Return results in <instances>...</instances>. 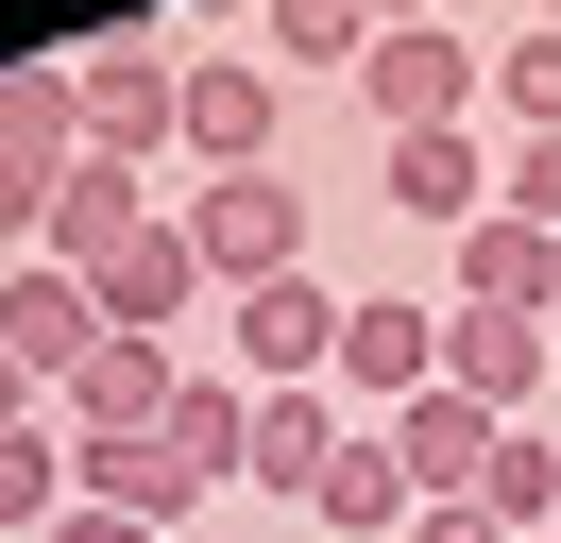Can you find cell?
I'll return each mask as SVG.
<instances>
[{
  "instance_id": "obj_15",
  "label": "cell",
  "mask_w": 561,
  "mask_h": 543,
  "mask_svg": "<svg viewBox=\"0 0 561 543\" xmlns=\"http://www.w3.org/2000/svg\"><path fill=\"white\" fill-rule=\"evenodd\" d=\"M375 187L391 204H409V221H493V153H477V136H375Z\"/></svg>"
},
{
  "instance_id": "obj_24",
  "label": "cell",
  "mask_w": 561,
  "mask_h": 543,
  "mask_svg": "<svg viewBox=\"0 0 561 543\" xmlns=\"http://www.w3.org/2000/svg\"><path fill=\"white\" fill-rule=\"evenodd\" d=\"M409 543H511V527H493V509L459 493V509H409Z\"/></svg>"
},
{
  "instance_id": "obj_12",
  "label": "cell",
  "mask_w": 561,
  "mask_h": 543,
  "mask_svg": "<svg viewBox=\"0 0 561 543\" xmlns=\"http://www.w3.org/2000/svg\"><path fill=\"white\" fill-rule=\"evenodd\" d=\"M493 441H511L493 407H459V391H409V407H391V459H409V509H459V493L493 475Z\"/></svg>"
},
{
  "instance_id": "obj_1",
  "label": "cell",
  "mask_w": 561,
  "mask_h": 543,
  "mask_svg": "<svg viewBox=\"0 0 561 543\" xmlns=\"http://www.w3.org/2000/svg\"><path fill=\"white\" fill-rule=\"evenodd\" d=\"M357 102H375V136H477L493 51H459L443 18H409V34H375V51H357Z\"/></svg>"
},
{
  "instance_id": "obj_21",
  "label": "cell",
  "mask_w": 561,
  "mask_h": 543,
  "mask_svg": "<svg viewBox=\"0 0 561 543\" xmlns=\"http://www.w3.org/2000/svg\"><path fill=\"white\" fill-rule=\"evenodd\" d=\"M273 18V68H357L375 51V0H255Z\"/></svg>"
},
{
  "instance_id": "obj_4",
  "label": "cell",
  "mask_w": 561,
  "mask_h": 543,
  "mask_svg": "<svg viewBox=\"0 0 561 543\" xmlns=\"http://www.w3.org/2000/svg\"><path fill=\"white\" fill-rule=\"evenodd\" d=\"M341 305L323 272H273V289H239V391H323L341 373Z\"/></svg>"
},
{
  "instance_id": "obj_8",
  "label": "cell",
  "mask_w": 561,
  "mask_h": 543,
  "mask_svg": "<svg viewBox=\"0 0 561 543\" xmlns=\"http://www.w3.org/2000/svg\"><path fill=\"white\" fill-rule=\"evenodd\" d=\"M545 339L561 323H511V305H443V391L493 407V425H527L545 407Z\"/></svg>"
},
{
  "instance_id": "obj_7",
  "label": "cell",
  "mask_w": 561,
  "mask_h": 543,
  "mask_svg": "<svg viewBox=\"0 0 561 543\" xmlns=\"http://www.w3.org/2000/svg\"><path fill=\"white\" fill-rule=\"evenodd\" d=\"M0 357L35 373V391H69V373L103 357V305H85V272H51V255H18V272H0Z\"/></svg>"
},
{
  "instance_id": "obj_3",
  "label": "cell",
  "mask_w": 561,
  "mask_h": 543,
  "mask_svg": "<svg viewBox=\"0 0 561 543\" xmlns=\"http://www.w3.org/2000/svg\"><path fill=\"white\" fill-rule=\"evenodd\" d=\"M69 85H85V153H103V170H153V153L187 136V68H171V51H137V34L69 51Z\"/></svg>"
},
{
  "instance_id": "obj_2",
  "label": "cell",
  "mask_w": 561,
  "mask_h": 543,
  "mask_svg": "<svg viewBox=\"0 0 561 543\" xmlns=\"http://www.w3.org/2000/svg\"><path fill=\"white\" fill-rule=\"evenodd\" d=\"M187 255H205V289H273V272H307V187H289V170H221V187H187Z\"/></svg>"
},
{
  "instance_id": "obj_17",
  "label": "cell",
  "mask_w": 561,
  "mask_h": 543,
  "mask_svg": "<svg viewBox=\"0 0 561 543\" xmlns=\"http://www.w3.org/2000/svg\"><path fill=\"white\" fill-rule=\"evenodd\" d=\"M341 459V391H255V441H239V475L255 493H289L307 509V475Z\"/></svg>"
},
{
  "instance_id": "obj_27",
  "label": "cell",
  "mask_w": 561,
  "mask_h": 543,
  "mask_svg": "<svg viewBox=\"0 0 561 543\" xmlns=\"http://www.w3.org/2000/svg\"><path fill=\"white\" fill-rule=\"evenodd\" d=\"M409 18H443V0H375V34H409Z\"/></svg>"
},
{
  "instance_id": "obj_9",
  "label": "cell",
  "mask_w": 561,
  "mask_h": 543,
  "mask_svg": "<svg viewBox=\"0 0 561 543\" xmlns=\"http://www.w3.org/2000/svg\"><path fill=\"white\" fill-rule=\"evenodd\" d=\"M85 305H103V339H171L187 305H205V255H187V221H137L103 272H85Z\"/></svg>"
},
{
  "instance_id": "obj_26",
  "label": "cell",
  "mask_w": 561,
  "mask_h": 543,
  "mask_svg": "<svg viewBox=\"0 0 561 543\" xmlns=\"http://www.w3.org/2000/svg\"><path fill=\"white\" fill-rule=\"evenodd\" d=\"M35 407H51V391H35V373H18V357H0V425H35Z\"/></svg>"
},
{
  "instance_id": "obj_19",
  "label": "cell",
  "mask_w": 561,
  "mask_h": 543,
  "mask_svg": "<svg viewBox=\"0 0 561 543\" xmlns=\"http://www.w3.org/2000/svg\"><path fill=\"white\" fill-rule=\"evenodd\" d=\"M153 441H171V459H187V475L221 493V475H239V441H255V391H239V373H187V391H171V425H153Z\"/></svg>"
},
{
  "instance_id": "obj_6",
  "label": "cell",
  "mask_w": 561,
  "mask_h": 543,
  "mask_svg": "<svg viewBox=\"0 0 561 543\" xmlns=\"http://www.w3.org/2000/svg\"><path fill=\"white\" fill-rule=\"evenodd\" d=\"M187 170H273V51H187V136H171Z\"/></svg>"
},
{
  "instance_id": "obj_5",
  "label": "cell",
  "mask_w": 561,
  "mask_h": 543,
  "mask_svg": "<svg viewBox=\"0 0 561 543\" xmlns=\"http://www.w3.org/2000/svg\"><path fill=\"white\" fill-rule=\"evenodd\" d=\"M323 391L375 407V425H391L409 391H443V323H425V289H357V305H341V373H323Z\"/></svg>"
},
{
  "instance_id": "obj_28",
  "label": "cell",
  "mask_w": 561,
  "mask_h": 543,
  "mask_svg": "<svg viewBox=\"0 0 561 543\" xmlns=\"http://www.w3.org/2000/svg\"><path fill=\"white\" fill-rule=\"evenodd\" d=\"M545 34H561V0H545Z\"/></svg>"
},
{
  "instance_id": "obj_20",
  "label": "cell",
  "mask_w": 561,
  "mask_h": 543,
  "mask_svg": "<svg viewBox=\"0 0 561 543\" xmlns=\"http://www.w3.org/2000/svg\"><path fill=\"white\" fill-rule=\"evenodd\" d=\"M477 509H493L511 543H561V441L511 425V441H493V475H477Z\"/></svg>"
},
{
  "instance_id": "obj_22",
  "label": "cell",
  "mask_w": 561,
  "mask_h": 543,
  "mask_svg": "<svg viewBox=\"0 0 561 543\" xmlns=\"http://www.w3.org/2000/svg\"><path fill=\"white\" fill-rule=\"evenodd\" d=\"M493 119H511V136H561V34L493 51Z\"/></svg>"
},
{
  "instance_id": "obj_13",
  "label": "cell",
  "mask_w": 561,
  "mask_h": 543,
  "mask_svg": "<svg viewBox=\"0 0 561 543\" xmlns=\"http://www.w3.org/2000/svg\"><path fill=\"white\" fill-rule=\"evenodd\" d=\"M459 305H511V323H561V238L545 221H459Z\"/></svg>"
},
{
  "instance_id": "obj_10",
  "label": "cell",
  "mask_w": 561,
  "mask_h": 543,
  "mask_svg": "<svg viewBox=\"0 0 561 543\" xmlns=\"http://www.w3.org/2000/svg\"><path fill=\"white\" fill-rule=\"evenodd\" d=\"M171 391H187L171 339H103V357L51 391V425H69V441H153V425H171Z\"/></svg>"
},
{
  "instance_id": "obj_11",
  "label": "cell",
  "mask_w": 561,
  "mask_h": 543,
  "mask_svg": "<svg viewBox=\"0 0 561 543\" xmlns=\"http://www.w3.org/2000/svg\"><path fill=\"white\" fill-rule=\"evenodd\" d=\"M0 170H35V187L85 170V85H69V51H18V68H0Z\"/></svg>"
},
{
  "instance_id": "obj_18",
  "label": "cell",
  "mask_w": 561,
  "mask_h": 543,
  "mask_svg": "<svg viewBox=\"0 0 561 543\" xmlns=\"http://www.w3.org/2000/svg\"><path fill=\"white\" fill-rule=\"evenodd\" d=\"M69 425H51V407H35V425H0V543H51V527H69Z\"/></svg>"
},
{
  "instance_id": "obj_25",
  "label": "cell",
  "mask_w": 561,
  "mask_h": 543,
  "mask_svg": "<svg viewBox=\"0 0 561 543\" xmlns=\"http://www.w3.org/2000/svg\"><path fill=\"white\" fill-rule=\"evenodd\" d=\"M51 543H153V527H137V509H69Z\"/></svg>"
},
{
  "instance_id": "obj_14",
  "label": "cell",
  "mask_w": 561,
  "mask_h": 543,
  "mask_svg": "<svg viewBox=\"0 0 561 543\" xmlns=\"http://www.w3.org/2000/svg\"><path fill=\"white\" fill-rule=\"evenodd\" d=\"M307 527H323V543H391V527H409V459H391V425H341V459L307 475Z\"/></svg>"
},
{
  "instance_id": "obj_23",
  "label": "cell",
  "mask_w": 561,
  "mask_h": 543,
  "mask_svg": "<svg viewBox=\"0 0 561 543\" xmlns=\"http://www.w3.org/2000/svg\"><path fill=\"white\" fill-rule=\"evenodd\" d=\"M493 204H511V221H545V238H561V136H511V153H493Z\"/></svg>"
},
{
  "instance_id": "obj_16",
  "label": "cell",
  "mask_w": 561,
  "mask_h": 543,
  "mask_svg": "<svg viewBox=\"0 0 561 543\" xmlns=\"http://www.w3.org/2000/svg\"><path fill=\"white\" fill-rule=\"evenodd\" d=\"M137 221H153V187H137V170H103V153H85L69 187H51V221H35V255H51V272H103V255H119V238H137Z\"/></svg>"
}]
</instances>
